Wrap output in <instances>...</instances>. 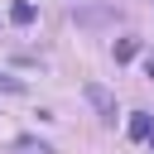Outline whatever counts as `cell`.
Listing matches in <instances>:
<instances>
[{
  "label": "cell",
  "instance_id": "obj_7",
  "mask_svg": "<svg viewBox=\"0 0 154 154\" xmlns=\"http://www.w3.org/2000/svg\"><path fill=\"white\" fill-rule=\"evenodd\" d=\"M149 77H154V63H149Z\"/></svg>",
  "mask_w": 154,
  "mask_h": 154
},
{
  "label": "cell",
  "instance_id": "obj_4",
  "mask_svg": "<svg viewBox=\"0 0 154 154\" xmlns=\"http://www.w3.org/2000/svg\"><path fill=\"white\" fill-rule=\"evenodd\" d=\"M135 53H140V43H135V38H120V43H116V63H130Z\"/></svg>",
  "mask_w": 154,
  "mask_h": 154
},
{
  "label": "cell",
  "instance_id": "obj_6",
  "mask_svg": "<svg viewBox=\"0 0 154 154\" xmlns=\"http://www.w3.org/2000/svg\"><path fill=\"white\" fill-rule=\"evenodd\" d=\"M149 144H154V125H149Z\"/></svg>",
  "mask_w": 154,
  "mask_h": 154
},
{
  "label": "cell",
  "instance_id": "obj_1",
  "mask_svg": "<svg viewBox=\"0 0 154 154\" xmlns=\"http://www.w3.org/2000/svg\"><path fill=\"white\" fill-rule=\"evenodd\" d=\"M82 96L91 101V111H96V116H101L106 125H116V96H111V91H106L101 82H87V87H82Z\"/></svg>",
  "mask_w": 154,
  "mask_h": 154
},
{
  "label": "cell",
  "instance_id": "obj_2",
  "mask_svg": "<svg viewBox=\"0 0 154 154\" xmlns=\"http://www.w3.org/2000/svg\"><path fill=\"white\" fill-rule=\"evenodd\" d=\"M10 19H14V24H34V19H38V10H34L29 0H14V5H10Z\"/></svg>",
  "mask_w": 154,
  "mask_h": 154
},
{
  "label": "cell",
  "instance_id": "obj_3",
  "mask_svg": "<svg viewBox=\"0 0 154 154\" xmlns=\"http://www.w3.org/2000/svg\"><path fill=\"white\" fill-rule=\"evenodd\" d=\"M149 125H154V120H149L144 111H135V116H130V135H135V140H149Z\"/></svg>",
  "mask_w": 154,
  "mask_h": 154
},
{
  "label": "cell",
  "instance_id": "obj_5",
  "mask_svg": "<svg viewBox=\"0 0 154 154\" xmlns=\"http://www.w3.org/2000/svg\"><path fill=\"white\" fill-rule=\"evenodd\" d=\"M0 91H5V96H19V91H24V82H19V77H10V72H0Z\"/></svg>",
  "mask_w": 154,
  "mask_h": 154
}]
</instances>
